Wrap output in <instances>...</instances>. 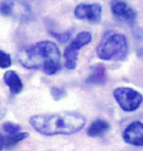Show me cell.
I'll return each instance as SVG.
<instances>
[{
	"label": "cell",
	"mask_w": 143,
	"mask_h": 151,
	"mask_svg": "<svg viewBox=\"0 0 143 151\" xmlns=\"http://www.w3.org/2000/svg\"><path fill=\"white\" fill-rule=\"evenodd\" d=\"M76 19L89 23H99L102 19V6L97 3L78 5L74 9Z\"/></svg>",
	"instance_id": "8992f818"
},
{
	"label": "cell",
	"mask_w": 143,
	"mask_h": 151,
	"mask_svg": "<svg viewBox=\"0 0 143 151\" xmlns=\"http://www.w3.org/2000/svg\"><path fill=\"white\" fill-rule=\"evenodd\" d=\"M28 132H20L15 135H7V136H1V149L6 148L10 149L17 145L20 142L23 141L27 137H29Z\"/></svg>",
	"instance_id": "7c38bea8"
},
{
	"label": "cell",
	"mask_w": 143,
	"mask_h": 151,
	"mask_svg": "<svg viewBox=\"0 0 143 151\" xmlns=\"http://www.w3.org/2000/svg\"><path fill=\"white\" fill-rule=\"evenodd\" d=\"M92 41V35L88 31H82L77 34V36L66 47L64 52L65 60V66L67 69L74 70L76 68L79 50L83 47Z\"/></svg>",
	"instance_id": "277c9868"
},
{
	"label": "cell",
	"mask_w": 143,
	"mask_h": 151,
	"mask_svg": "<svg viewBox=\"0 0 143 151\" xmlns=\"http://www.w3.org/2000/svg\"><path fill=\"white\" fill-rule=\"evenodd\" d=\"M123 139L127 144L142 147L143 146V123L139 121L132 122L123 132Z\"/></svg>",
	"instance_id": "9c48e42d"
},
{
	"label": "cell",
	"mask_w": 143,
	"mask_h": 151,
	"mask_svg": "<svg viewBox=\"0 0 143 151\" xmlns=\"http://www.w3.org/2000/svg\"><path fill=\"white\" fill-rule=\"evenodd\" d=\"M1 14L5 17H24L30 15L29 7L17 0H3L1 2Z\"/></svg>",
	"instance_id": "ba28073f"
},
{
	"label": "cell",
	"mask_w": 143,
	"mask_h": 151,
	"mask_svg": "<svg viewBox=\"0 0 143 151\" xmlns=\"http://www.w3.org/2000/svg\"><path fill=\"white\" fill-rule=\"evenodd\" d=\"M98 58L103 60H122L128 55V41L120 33H109L96 49Z\"/></svg>",
	"instance_id": "3957f363"
},
{
	"label": "cell",
	"mask_w": 143,
	"mask_h": 151,
	"mask_svg": "<svg viewBox=\"0 0 143 151\" xmlns=\"http://www.w3.org/2000/svg\"><path fill=\"white\" fill-rule=\"evenodd\" d=\"M106 82V70L103 64H96L91 67V73H89L86 83L89 84L103 85Z\"/></svg>",
	"instance_id": "8fae6325"
},
{
	"label": "cell",
	"mask_w": 143,
	"mask_h": 151,
	"mask_svg": "<svg viewBox=\"0 0 143 151\" xmlns=\"http://www.w3.org/2000/svg\"><path fill=\"white\" fill-rule=\"evenodd\" d=\"M84 115L74 111L39 114L30 118V124L44 136L72 135L84 127Z\"/></svg>",
	"instance_id": "6da1fadb"
},
{
	"label": "cell",
	"mask_w": 143,
	"mask_h": 151,
	"mask_svg": "<svg viewBox=\"0 0 143 151\" xmlns=\"http://www.w3.org/2000/svg\"><path fill=\"white\" fill-rule=\"evenodd\" d=\"M3 131L7 135H15L17 134L20 131V126H19L17 124H14L11 122H6L3 124Z\"/></svg>",
	"instance_id": "5bb4252c"
},
{
	"label": "cell",
	"mask_w": 143,
	"mask_h": 151,
	"mask_svg": "<svg viewBox=\"0 0 143 151\" xmlns=\"http://www.w3.org/2000/svg\"><path fill=\"white\" fill-rule=\"evenodd\" d=\"M4 82L8 86L11 93L19 94L23 90V83L20 77L15 70H7L4 74Z\"/></svg>",
	"instance_id": "30bf717a"
},
{
	"label": "cell",
	"mask_w": 143,
	"mask_h": 151,
	"mask_svg": "<svg viewBox=\"0 0 143 151\" xmlns=\"http://www.w3.org/2000/svg\"><path fill=\"white\" fill-rule=\"evenodd\" d=\"M110 9L113 16L120 21L134 24L137 19V12L122 0H112Z\"/></svg>",
	"instance_id": "52a82bcc"
},
{
	"label": "cell",
	"mask_w": 143,
	"mask_h": 151,
	"mask_svg": "<svg viewBox=\"0 0 143 151\" xmlns=\"http://www.w3.org/2000/svg\"><path fill=\"white\" fill-rule=\"evenodd\" d=\"M114 98L125 112L136 111L142 103V95L129 87H118L113 93Z\"/></svg>",
	"instance_id": "5b68a950"
},
{
	"label": "cell",
	"mask_w": 143,
	"mask_h": 151,
	"mask_svg": "<svg viewBox=\"0 0 143 151\" xmlns=\"http://www.w3.org/2000/svg\"><path fill=\"white\" fill-rule=\"evenodd\" d=\"M109 124L105 120L97 119L92 123L87 130V135L90 137H99L104 136L109 130Z\"/></svg>",
	"instance_id": "4fadbf2b"
},
{
	"label": "cell",
	"mask_w": 143,
	"mask_h": 151,
	"mask_svg": "<svg viewBox=\"0 0 143 151\" xmlns=\"http://www.w3.org/2000/svg\"><path fill=\"white\" fill-rule=\"evenodd\" d=\"M11 63L12 60L10 55L4 50H0V67L2 69H6L11 66Z\"/></svg>",
	"instance_id": "9a60e30c"
},
{
	"label": "cell",
	"mask_w": 143,
	"mask_h": 151,
	"mask_svg": "<svg viewBox=\"0 0 143 151\" xmlns=\"http://www.w3.org/2000/svg\"><path fill=\"white\" fill-rule=\"evenodd\" d=\"M51 97L53 98V100L59 101L66 95V92L64 89H62V88L52 87L51 89Z\"/></svg>",
	"instance_id": "2e32d148"
},
{
	"label": "cell",
	"mask_w": 143,
	"mask_h": 151,
	"mask_svg": "<svg viewBox=\"0 0 143 151\" xmlns=\"http://www.w3.org/2000/svg\"><path fill=\"white\" fill-rule=\"evenodd\" d=\"M20 64L30 70L53 75L61 69V52L54 42L43 40L23 49L19 53Z\"/></svg>",
	"instance_id": "7a4b0ae2"
},
{
	"label": "cell",
	"mask_w": 143,
	"mask_h": 151,
	"mask_svg": "<svg viewBox=\"0 0 143 151\" xmlns=\"http://www.w3.org/2000/svg\"><path fill=\"white\" fill-rule=\"evenodd\" d=\"M53 35H54V37L55 38H57L60 41H62V42H65L66 40H69V38H70V36H71V32H67V33H65V34H61V35H59V34H57V33H53Z\"/></svg>",
	"instance_id": "e0dca14e"
}]
</instances>
